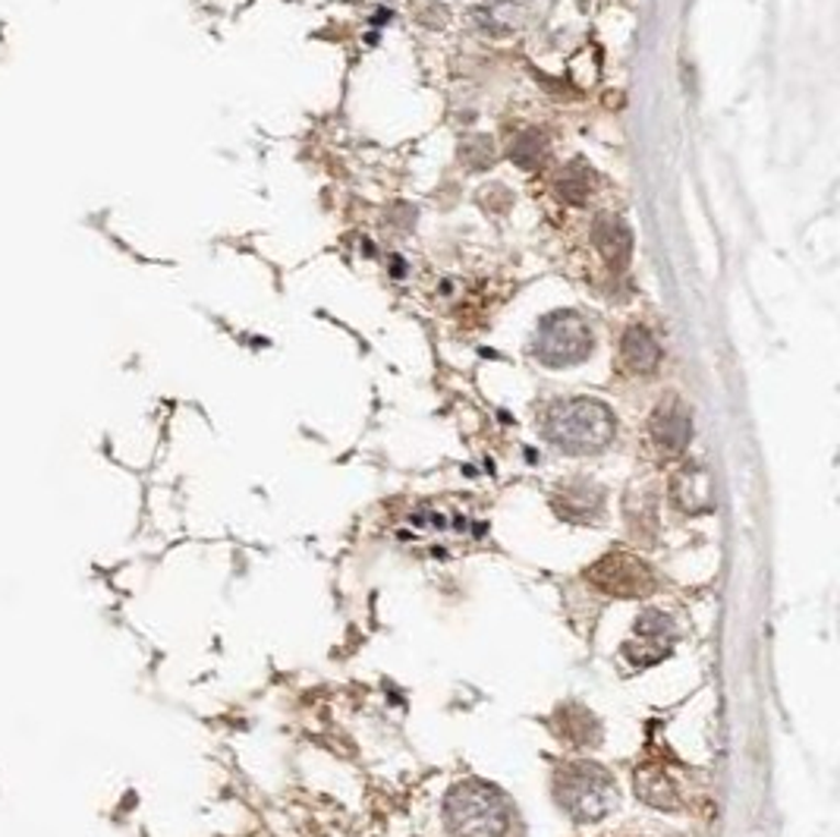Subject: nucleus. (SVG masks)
<instances>
[{
  "label": "nucleus",
  "instance_id": "423d86ee",
  "mask_svg": "<svg viewBox=\"0 0 840 837\" xmlns=\"http://www.w3.org/2000/svg\"><path fill=\"white\" fill-rule=\"evenodd\" d=\"M677 643V627L674 621L658 611V607H649L636 617L632 624V639L624 646V655L630 658L632 665H654L661 661L668 651L674 649Z\"/></svg>",
  "mask_w": 840,
  "mask_h": 837
},
{
  "label": "nucleus",
  "instance_id": "6e6552de",
  "mask_svg": "<svg viewBox=\"0 0 840 837\" xmlns=\"http://www.w3.org/2000/svg\"><path fill=\"white\" fill-rule=\"evenodd\" d=\"M602 504H605V491L585 479L567 482L555 498V511L570 523H595L602 516Z\"/></svg>",
  "mask_w": 840,
  "mask_h": 837
},
{
  "label": "nucleus",
  "instance_id": "dca6fc26",
  "mask_svg": "<svg viewBox=\"0 0 840 837\" xmlns=\"http://www.w3.org/2000/svg\"><path fill=\"white\" fill-rule=\"evenodd\" d=\"M558 189L567 202L580 205V202L585 199V189H589V177H585V174H563V180H560Z\"/></svg>",
  "mask_w": 840,
  "mask_h": 837
},
{
  "label": "nucleus",
  "instance_id": "ddd939ff",
  "mask_svg": "<svg viewBox=\"0 0 840 837\" xmlns=\"http://www.w3.org/2000/svg\"><path fill=\"white\" fill-rule=\"evenodd\" d=\"M690 494L680 507L686 513H699L708 511L712 507V486H708V476H705V469L699 466H693V469H683L677 479H674V486H671V494L677 498V494Z\"/></svg>",
  "mask_w": 840,
  "mask_h": 837
},
{
  "label": "nucleus",
  "instance_id": "0eeeda50",
  "mask_svg": "<svg viewBox=\"0 0 840 837\" xmlns=\"http://www.w3.org/2000/svg\"><path fill=\"white\" fill-rule=\"evenodd\" d=\"M652 438L664 454H683L693 438V418L677 397H664L652 413Z\"/></svg>",
  "mask_w": 840,
  "mask_h": 837
},
{
  "label": "nucleus",
  "instance_id": "20e7f679",
  "mask_svg": "<svg viewBox=\"0 0 840 837\" xmlns=\"http://www.w3.org/2000/svg\"><path fill=\"white\" fill-rule=\"evenodd\" d=\"M533 353L538 356V362H545L551 369L576 366L592 353V331L580 315L555 312L538 325Z\"/></svg>",
  "mask_w": 840,
  "mask_h": 837
},
{
  "label": "nucleus",
  "instance_id": "9d476101",
  "mask_svg": "<svg viewBox=\"0 0 840 837\" xmlns=\"http://www.w3.org/2000/svg\"><path fill=\"white\" fill-rule=\"evenodd\" d=\"M636 793L652 803V806H661V810H677L680 796L674 781L668 778V771L661 762H649L636 771Z\"/></svg>",
  "mask_w": 840,
  "mask_h": 837
},
{
  "label": "nucleus",
  "instance_id": "2eb2a0df",
  "mask_svg": "<svg viewBox=\"0 0 840 837\" xmlns=\"http://www.w3.org/2000/svg\"><path fill=\"white\" fill-rule=\"evenodd\" d=\"M460 158L472 167V170H482L491 164V140L489 136H472L469 142H463V152Z\"/></svg>",
  "mask_w": 840,
  "mask_h": 837
},
{
  "label": "nucleus",
  "instance_id": "7ed1b4c3",
  "mask_svg": "<svg viewBox=\"0 0 840 837\" xmlns=\"http://www.w3.org/2000/svg\"><path fill=\"white\" fill-rule=\"evenodd\" d=\"M555 800L576 822H598L617 806V781L605 766L576 759L555 771Z\"/></svg>",
  "mask_w": 840,
  "mask_h": 837
},
{
  "label": "nucleus",
  "instance_id": "1a4fd4ad",
  "mask_svg": "<svg viewBox=\"0 0 840 837\" xmlns=\"http://www.w3.org/2000/svg\"><path fill=\"white\" fill-rule=\"evenodd\" d=\"M555 730L560 740H567L570 746H598L602 744V724L592 712H585L580 705H567L558 708L555 715Z\"/></svg>",
  "mask_w": 840,
  "mask_h": 837
},
{
  "label": "nucleus",
  "instance_id": "f8f14e48",
  "mask_svg": "<svg viewBox=\"0 0 840 837\" xmlns=\"http://www.w3.org/2000/svg\"><path fill=\"white\" fill-rule=\"evenodd\" d=\"M595 246L605 253V258L614 268H624V265L630 261V231H627L617 217H602V221L595 224Z\"/></svg>",
  "mask_w": 840,
  "mask_h": 837
},
{
  "label": "nucleus",
  "instance_id": "39448f33",
  "mask_svg": "<svg viewBox=\"0 0 840 837\" xmlns=\"http://www.w3.org/2000/svg\"><path fill=\"white\" fill-rule=\"evenodd\" d=\"M585 580L592 589L614 595V599H646L658 589V577H654L652 567L627 551H611L602 560H595L585 570Z\"/></svg>",
  "mask_w": 840,
  "mask_h": 837
},
{
  "label": "nucleus",
  "instance_id": "f03ea898",
  "mask_svg": "<svg viewBox=\"0 0 840 837\" xmlns=\"http://www.w3.org/2000/svg\"><path fill=\"white\" fill-rule=\"evenodd\" d=\"M545 438L567 454H598L617 435V418L602 400L573 397L545 413Z\"/></svg>",
  "mask_w": 840,
  "mask_h": 837
},
{
  "label": "nucleus",
  "instance_id": "f257e3e1",
  "mask_svg": "<svg viewBox=\"0 0 840 837\" xmlns=\"http://www.w3.org/2000/svg\"><path fill=\"white\" fill-rule=\"evenodd\" d=\"M514 815L511 796L479 778L460 781L444 800V818L453 837H507L514 832Z\"/></svg>",
  "mask_w": 840,
  "mask_h": 837
},
{
  "label": "nucleus",
  "instance_id": "9b49d317",
  "mask_svg": "<svg viewBox=\"0 0 840 837\" xmlns=\"http://www.w3.org/2000/svg\"><path fill=\"white\" fill-rule=\"evenodd\" d=\"M624 359H627V366H630L632 372L639 375H649L658 369V362H661V347H658V341H654L649 327H627V334H624Z\"/></svg>",
  "mask_w": 840,
  "mask_h": 837
},
{
  "label": "nucleus",
  "instance_id": "4468645a",
  "mask_svg": "<svg viewBox=\"0 0 840 837\" xmlns=\"http://www.w3.org/2000/svg\"><path fill=\"white\" fill-rule=\"evenodd\" d=\"M545 136L536 133V130H523L519 136L511 145V158H514L519 167H538L541 158H545Z\"/></svg>",
  "mask_w": 840,
  "mask_h": 837
}]
</instances>
